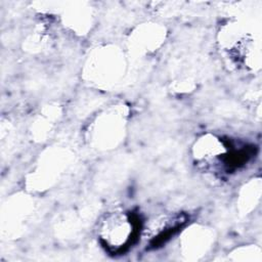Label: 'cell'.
Listing matches in <instances>:
<instances>
[{"mask_svg": "<svg viewBox=\"0 0 262 262\" xmlns=\"http://www.w3.org/2000/svg\"><path fill=\"white\" fill-rule=\"evenodd\" d=\"M142 221L131 211L116 210L106 213L98 223L97 237L111 255L126 253L141 236Z\"/></svg>", "mask_w": 262, "mask_h": 262, "instance_id": "cell-2", "label": "cell"}, {"mask_svg": "<svg viewBox=\"0 0 262 262\" xmlns=\"http://www.w3.org/2000/svg\"><path fill=\"white\" fill-rule=\"evenodd\" d=\"M187 222V215L181 212L168 213L151 220L142 227L141 236L149 248H158L169 241Z\"/></svg>", "mask_w": 262, "mask_h": 262, "instance_id": "cell-3", "label": "cell"}, {"mask_svg": "<svg viewBox=\"0 0 262 262\" xmlns=\"http://www.w3.org/2000/svg\"><path fill=\"white\" fill-rule=\"evenodd\" d=\"M255 155V146L215 135L200 139L195 147L199 164L215 173L230 174L244 167Z\"/></svg>", "mask_w": 262, "mask_h": 262, "instance_id": "cell-1", "label": "cell"}]
</instances>
